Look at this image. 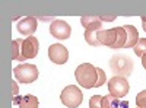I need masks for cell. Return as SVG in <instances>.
<instances>
[{
    "instance_id": "obj_1",
    "label": "cell",
    "mask_w": 146,
    "mask_h": 108,
    "mask_svg": "<svg viewBox=\"0 0 146 108\" xmlns=\"http://www.w3.org/2000/svg\"><path fill=\"white\" fill-rule=\"evenodd\" d=\"M75 76L80 86L91 89V88H95V85H96V76H98V73H96V67L92 66L91 63H82L76 67Z\"/></svg>"
},
{
    "instance_id": "obj_2",
    "label": "cell",
    "mask_w": 146,
    "mask_h": 108,
    "mask_svg": "<svg viewBox=\"0 0 146 108\" xmlns=\"http://www.w3.org/2000/svg\"><path fill=\"white\" fill-rule=\"evenodd\" d=\"M60 101L67 108H78L83 101V95L76 85H69L63 89L62 95H60Z\"/></svg>"
},
{
    "instance_id": "obj_3",
    "label": "cell",
    "mask_w": 146,
    "mask_h": 108,
    "mask_svg": "<svg viewBox=\"0 0 146 108\" xmlns=\"http://www.w3.org/2000/svg\"><path fill=\"white\" fill-rule=\"evenodd\" d=\"M13 75L18 79V82L21 83H32L38 79V69H36L35 64H28V63H23V64H18L13 69Z\"/></svg>"
},
{
    "instance_id": "obj_4",
    "label": "cell",
    "mask_w": 146,
    "mask_h": 108,
    "mask_svg": "<svg viewBox=\"0 0 146 108\" xmlns=\"http://www.w3.org/2000/svg\"><path fill=\"white\" fill-rule=\"evenodd\" d=\"M129 89H130L129 82H127V79L124 76H114V78L110 79V82H108V91H110V93H111L113 97L118 98V99L124 98L126 95L129 93Z\"/></svg>"
},
{
    "instance_id": "obj_5",
    "label": "cell",
    "mask_w": 146,
    "mask_h": 108,
    "mask_svg": "<svg viewBox=\"0 0 146 108\" xmlns=\"http://www.w3.org/2000/svg\"><path fill=\"white\" fill-rule=\"evenodd\" d=\"M111 69L114 70V73L117 76H127L131 73V69H133V64H131V60L127 58V57H121V56H115L113 57L111 63H110Z\"/></svg>"
},
{
    "instance_id": "obj_6",
    "label": "cell",
    "mask_w": 146,
    "mask_h": 108,
    "mask_svg": "<svg viewBox=\"0 0 146 108\" xmlns=\"http://www.w3.org/2000/svg\"><path fill=\"white\" fill-rule=\"evenodd\" d=\"M48 58L56 64H64L69 60V51L63 44H53L48 47Z\"/></svg>"
},
{
    "instance_id": "obj_7",
    "label": "cell",
    "mask_w": 146,
    "mask_h": 108,
    "mask_svg": "<svg viewBox=\"0 0 146 108\" xmlns=\"http://www.w3.org/2000/svg\"><path fill=\"white\" fill-rule=\"evenodd\" d=\"M50 34L57 40H67L72 34V28L66 21L56 19L50 25Z\"/></svg>"
},
{
    "instance_id": "obj_8",
    "label": "cell",
    "mask_w": 146,
    "mask_h": 108,
    "mask_svg": "<svg viewBox=\"0 0 146 108\" xmlns=\"http://www.w3.org/2000/svg\"><path fill=\"white\" fill-rule=\"evenodd\" d=\"M38 50H40V42L35 37H28V38L23 40V42H22V54H23V57H25V60L36 57Z\"/></svg>"
},
{
    "instance_id": "obj_9",
    "label": "cell",
    "mask_w": 146,
    "mask_h": 108,
    "mask_svg": "<svg viewBox=\"0 0 146 108\" xmlns=\"http://www.w3.org/2000/svg\"><path fill=\"white\" fill-rule=\"evenodd\" d=\"M38 28V22H36L35 16H28L23 18L22 21L18 22V31L22 35H28V37H32V34L36 31Z\"/></svg>"
},
{
    "instance_id": "obj_10",
    "label": "cell",
    "mask_w": 146,
    "mask_h": 108,
    "mask_svg": "<svg viewBox=\"0 0 146 108\" xmlns=\"http://www.w3.org/2000/svg\"><path fill=\"white\" fill-rule=\"evenodd\" d=\"M98 42L100 45H107L111 47L117 42V28L111 29H100L98 31Z\"/></svg>"
},
{
    "instance_id": "obj_11",
    "label": "cell",
    "mask_w": 146,
    "mask_h": 108,
    "mask_svg": "<svg viewBox=\"0 0 146 108\" xmlns=\"http://www.w3.org/2000/svg\"><path fill=\"white\" fill-rule=\"evenodd\" d=\"M80 23L86 31H98L100 28H102V21L100 19V16L85 15L80 18Z\"/></svg>"
},
{
    "instance_id": "obj_12",
    "label": "cell",
    "mask_w": 146,
    "mask_h": 108,
    "mask_svg": "<svg viewBox=\"0 0 146 108\" xmlns=\"http://www.w3.org/2000/svg\"><path fill=\"white\" fill-rule=\"evenodd\" d=\"M124 29L127 34V41H126L124 48H133L139 41V32L133 25H124Z\"/></svg>"
},
{
    "instance_id": "obj_13",
    "label": "cell",
    "mask_w": 146,
    "mask_h": 108,
    "mask_svg": "<svg viewBox=\"0 0 146 108\" xmlns=\"http://www.w3.org/2000/svg\"><path fill=\"white\" fill-rule=\"evenodd\" d=\"M22 42H23L22 38L12 41V58L18 60V62H23V60H25V57L22 54Z\"/></svg>"
},
{
    "instance_id": "obj_14",
    "label": "cell",
    "mask_w": 146,
    "mask_h": 108,
    "mask_svg": "<svg viewBox=\"0 0 146 108\" xmlns=\"http://www.w3.org/2000/svg\"><path fill=\"white\" fill-rule=\"evenodd\" d=\"M126 41H127V34H126L124 27H117V42L113 45V48H114V50L124 48Z\"/></svg>"
},
{
    "instance_id": "obj_15",
    "label": "cell",
    "mask_w": 146,
    "mask_h": 108,
    "mask_svg": "<svg viewBox=\"0 0 146 108\" xmlns=\"http://www.w3.org/2000/svg\"><path fill=\"white\" fill-rule=\"evenodd\" d=\"M19 108H38V99L34 95H25L21 98V102L18 104Z\"/></svg>"
},
{
    "instance_id": "obj_16",
    "label": "cell",
    "mask_w": 146,
    "mask_h": 108,
    "mask_svg": "<svg viewBox=\"0 0 146 108\" xmlns=\"http://www.w3.org/2000/svg\"><path fill=\"white\" fill-rule=\"evenodd\" d=\"M120 107V99L113 97L111 93L102 97V108H118Z\"/></svg>"
},
{
    "instance_id": "obj_17",
    "label": "cell",
    "mask_w": 146,
    "mask_h": 108,
    "mask_svg": "<svg viewBox=\"0 0 146 108\" xmlns=\"http://www.w3.org/2000/svg\"><path fill=\"white\" fill-rule=\"evenodd\" d=\"M98 31H85V41H86L89 45H94V47L100 45V42H98Z\"/></svg>"
},
{
    "instance_id": "obj_18",
    "label": "cell",
    "mask_w": 146,
    "mask_h": 108,
    "mask_svg": "<svg viewBox=\"0 0 146 108\" xmlns=\"http://www.w3.org/2000/svg\"><path fill=\"white\" fill-rule=\"evenodd\" d=\"M133 48H135L136 56H139V57L145 56V54H146V38H139L137 44L133 47Z\"/></svg>"
},
{
    "instance_id": "obj_19",
    "label": "cell",
    "mask_w": 146,
    "mask_h": 108,
    "mask_svg": "<svg viewBox=\"0 0 146 108\" xmlns=\"http://www.w3.org/2000/svg\"><path fill=\"white\" fill-rule=\"evenodd\" d=\"M89 108H102V97L101 95H92L89 99Z\"/></svg>"
},
{
    "instance_id": "obj_20",
    "label": "cell",
    "mask_w": 146,
    "mask_h": 108,
    "mask_svg": "<svg viewBox=\"0 0 146 108\" xmlns=\"http://www.w3.org/2000/svg\"><path fill=\"white\" fill-rule=\"evenodd\" d=\"M96 73H98V76H96V85H95V88H100V86H102L105 83L107 78H105V72L102 69H100V67H96Z\"/></svg>"
},
{
    "instance_id": "obj_21",
    "label": "cell",
    "mask_w": 146,
    "mask_h": 108,
    "mask_svg": "<svg viewBox=\"0 0 146 108\" xmlns=\"http://www.w3.org/2000/svg\"><path fill=\"white\" fill-rule=\"evenodd\" d=\"M136 105H137V108H146V91H142L137 93Z\"/></svg>"
},
{
    "instance_id": "obj_22",
    "label": "cell",
    "mask_w": 146,
    "mask_h": 108,
    "mask_svg": "<svg viewBox=\"0 0 146 108\" xmlns=\"http://www.w3.org/2000/svg\"><path fill=\"white\" fill-rule=\"evenodd\" d=\"M100 19H101L102 22H113V21L115 19V16H114V15H101Z\"/></svg>"
},
{
    "instance_id": "obj_23",
    "label": "cell",
    "mask_w": 146,
    "mask_h": 108,
    "mask_svg": "<svg viewBox=\"0 0 146 108\" xmlns=\"http://www.w3.org/2000/svg\"><path fill=\"white\" fill-rule=\"evenodd\" d=\"M142 66L146 69V54H145V56H142Z\"/></svg>"
},
{
    "instance_id": "obj_24",
    "label": "cell",
    "mask_w": 146,
    "mask_h": 108,
    "mask_svg": "<svg viewBox=\"0 0 146 108\" xmlns=\"http://www.w3.org/2000/svg\"><path fill=\"white\" fill-rule=\"evenodd\" d=\"M12 86H13V93H15V97H16V82L12 83Z\"/></svg>"
},
{
    "instance_id": "obj_25",
    "label": "cell",
    "mask_w": 146,
    "mask_h": 108,
    "mask_svg": "<svg viewBox=\"0 0 146 108\" xmlns=\"http://www.w3.org/2000/svg\"><path fill=\"white\" fill-rule=\"evenodd\" d=\"M127 105H129V104H127V102H124V104H121V107H120V108H127Z\"/></svg>"
},
{
    "instance_id": "obj_26",
    "label": "cell",
    "mask_w": 146,
    "mask_h": 108,
    "mask_svg": "<svg viewBox=\"0 0 146 108\" xmlns=\"http://www.w3.org/2000/svg\"><path fill=\"white\" fill-rule=\"evenodd\" d=\"M142 22H143V23H146V15H143V16H142Z\"/></svg>"
},
{
    "instance_id": "obj_27",
    "label": "cell",
    "mask_w": 146,
    "mask_h": 108,
    "mask_svg": "<svg viewBox=\"0 0 146 108\" xmlns=\"http://www.w3.org/2000/svg\"><path fill=\"white\" fill-rule=\"evenodd\" d=\"M142 27H143V31L146 32V23H143V22H142Z\"/></svg>"
}]
</instances>
